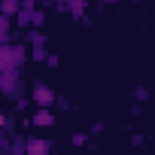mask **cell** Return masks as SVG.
<instances>
[{"label": "cell", "instance_id": "2", "mask_svg": "<svg viewBox=\"0 0 155 155\" xmlns=\"http://www.w3.org/2000/svg\"><path fill=\"white\" fill-rule=\"evenodd\" d=\"M34 97H37V104H52V91L49 88H37Z\"/></svg>", "mask_w": 155, "mask_h": 155}, {"label": "cell", "instance_id": "4", "mask_svg": "<svg viewBox=\"0 0 155 155\" xmlns=\"http://www.w3.org/2000/svg\"><path fill=\"white\" fill-rule=\"evenodd\" d=\"M49 122H52L49 113H40V116H37V125H49Z\"/></svg>", "mask_w": 155, "mask_h": 155}, {"label": "cell", "instance_id": "5", "mask_svg": "<svg viewBox=\"0 0 155 155\" xmlns=\"http://www.w3.org/2000/svg\"><path fill=\"white\" fill-rule=\"evenodd\" d=\"M3 125H6V119H3V116H0V128H3Z\"/></svg>", "mask_w": 155, "mask_h": 155}, {"label": "cell", "instance_id": "3", "mask_svg": "<svg viewBox=\"0 0 155 155\" xmlns=\"http://www.w3.org/2000/svg\"><path fill=\"white\" fill-rule=\"evenodd\" d=\"M46 149H49V143H40V140L28 143V152H46Z\"/></svg>", "mask_w": 155, "mask_h": 155}, {"label": "cell", "instance_id": "1", "mask_svg": "<svg viewBox=\"0 0 155 155\" xmlns=\"http://www.w3.org/2000/svg\"><path fill=\"white\" fill-rule=\"evenodd\" d=\"M18 58H21L18 49H15V52H12V49H3V52H0V70H9L12 64H18Z\"/></svg>", "mask_w": 155, "mask_h": 155}]
</instances>
